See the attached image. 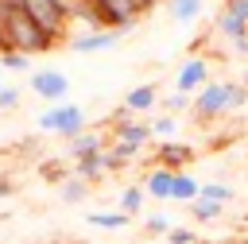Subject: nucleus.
<instances>
[{
    "instance_id": "nucleus-5",
    "label": "nucleus",
    "mask_w": 248,
    "mask_h": 244,
    "mask_svg": "<svg viewBox=\"0 0 248 244\" xmlns=\"http://www.w3.org/2000/svg\"><path fill=\"white\" fill-rule=\"evenodd\" d=\"M93 4V12H97V19L105 23V27H112V31H132L136 23H140V15H143V8L136 4V0H89Z\"/></svg>"
},
{
    "instance_id": "nucleus-18",
    "label": "nucleus",
    "mask_w": 248,
    "mask_h": 244,
    "mask_svg": "<svg viewBox=\"0 0 248 244\" xmlns=\"http://www.w3.org/2000/svg\"><path fill=\"white\" fill-rule=\"evenodd\" d=\"M128 213H120V209H97V213H89V225H97V229H128Z\"/></svg>"
},
{
    "instance_id": "nucleus-32",
    "label": "nucleus",
    "mask_w": 248,
    "mask_h": 244,
    "mask_svg": "<svg viewBox=\"0 0 248 244\" xmlns=\"http://www.w3.org/2000/svg\"><path fill=\"white\" fill-rule=\"evenodd\" d=\"M240 85H244V89H248V70H244V77H240Z\"/></svg>"
},
{
    "instance_id": "nucleus-23",
    "label": "nucleus",
    "mask_w": 248,
    "mask_h": 244,
    "mask_svg": "<svg viewBox=\"0 0 248 244\" xmlns=\"http://www.w3.org/2000/svg\"><path fill=\"white\" fill-rule=\"evenodd\" d=\"M198 198H205V201H217V205H225V201H229V198H232V190H229V186H225V182H205V186H202V194H198Z\"/></svg>"
},
{
    "instance_id": "nucleus-26",
    "label": "nucleus",
    "mask_w": 248,
    "mask_h": 244,
    "mask_svg": "<svg viewBox=\"0 0 248 244\" xmlns=\"http://www.w3.org/2000/svg\"><path fill=\"white\" fill-rule=\"evenodd\" d=\"M174 128H178V120L170 112H163V116L151 120V136H174Z\"/></svg>"
},
{
    "instance_id": "nucleus-11",
    "label": "nucleus",
    "mask_w": 248,
    "mask_h": 244,
    "mask_svg": "<svg viewBox=\"0 0 248 244\" xmlns=\"http://www.w3.org/2000/svg\"><path fill=\"white\" fill-rule=\"evenodd\" d=\"M66 151H70V159L97 155V151H105V132H97V128H85V132H78L74 139H66Z\"/></svg>"
},
{
    "instance_id": "nucleus-21",
    "label": "nucleus",
    "mask_w": 248,
    "mask_h": 244,
    "mask_svg": "<svg viewBox=\"0 0 248 244\" xmlns=\"http://www.w3.org/2000/svg\"><path fill=\"white\" fill-rule=\"evenodd\" d=\"M0 66L16 70V74H31V54H23V50H0Z\"/></svg>"
},
{
    "instance_id": "nucleus-16",
    "label": "nucleus",
    "mask_w": 248,
    "mask_h": 244,
    "mask_svg": "<svg viewBox=\"0 0 248 244\" xmlns=\"http://www.w3.org/2000/svg\"><path fill=\"white\" fill-rule=\"evenodd\" d=\"M202 194V182L194 178V174H186V170H174V186H170V201H194Z\"/></svg>"
},
{
    "instance_id": "nucleus-2",
    "label": "nucleus",
    "mask_w": 248,
    "mask_h": 244,
    "mask_svg": "<svg viewBox=\"0 0 248 244\" xmlns=\"http://www.w3.org/2000/svg\"><path fill=\"white\" fill-rule=\"evenodd\" d=\"M39 132H54V136L74 139L78 132H85V108L81 105H70V101L50 105V108L39 112Z\"/></svg>"
},
{
    "instance_id": "nucleus-9",
    "label": "nucleus",
    "mask_w": 248,
    "mask_h": 244,
    "mask_svg": "<svg viewBox=\"0 0 248 244\" xmlns=\"http://www.w3.org/2000/svg\"><path fill=\"white\" fill-rule=\"evenodd\" d=\"M213 31L225 35V39L232 43V50H240V54L248 50V19H240V15H232V12L221 8V12L213 15Z\"/></svg>"
},
{
    "instance_id": "nucleus-20",
    "label": "nucleus",
    "mask_w": 248,
    "mask_h": 244,
    "mask_svg": "<svg viewBox=\"0 0 248 244\" xmlns=\"http://www.w3.org/2000/svg\"><path fill=\"white\" fill-rule=\"evenodd\" d=\"M170 15L174 23H194L202 15V0H170Z\"/></svg>"
},
{
    "instance_id": "nucleus-28",
    "label": "nucleus",
    "mask_w": 248,
    "mask_h": 244,
    "mask_svg": "<svg viewBox=\"0 0 248 244\" xmlns=\"http://www.w3.org/2000/svg\"><path fill=\"white\" fill-rule=\"evenodd\" d=\"M167 244H198V232L186 229V225H182V229H170V232H167Z\"/></svg>"
},
{
    "instance_id": "nucleus-34",
    "label": "nucleus",
    "mask_w": 248,
    "mask_h": 244,
    "mask_svg": "<svg viewBox=\"0 0 248 244\" xmlns=\"http://www.w3.org/2000/svg\"><path fill=\"white\" fill-rule=\"evenodd\" d=\"M244 244H248V240H244Z\"/></svg>"
},
{
    "instance_id": "nucleus-15",
    "label": "nucleus",
    "mask_w": 248,
    "mask_h": 244,
    "mask_svg": "<svg viewBox=\"0 0 248 244\" xmlns=\"http://www.w3.org/2000/svg\"><path fill=\"white\" fill-rule=\"evenodd\" d=\"M170 186H174V170H167V167H155L143 178V194L147 198H159V201H170Z\"/></svg>"
},
{
    "instance_id": "nucleus-33",
    "label": "nucleus",
    "mask_w": 248,
    "mask_h": 244,
    "mask_svg": "<svg viewBox=\"0 0 248 244\" xmlns=\"http://www.w3.org/2000/svg\"><path fill=\"white\" fill-rule=\"evenodd\" d=\"M0 89H4V77H0Z\"/></svg>"
},
{
    "instance_id": "nucleus-30",
    "label": "nucleus",
    "mask_w": 248,
    "mask_h": 244,
    "mask_svg": "<svg viewBox=\"0 0 248 244\" xmlns=\"http://www.w3.org/2000/svg\"><path fill=\"white\" fill-rule=\"evenodd\" d=\"M136 4H140V8H143V12H151V8H155V4H159V0H136Z\"/></svg>"
},
{
    "instance_id": "nucleus-10",
    "label": "nucleus",
    "mask_w": 248,
    "mask_h": 244,
    "mask_svg": "<svg viewBox=\"0 0 248 244\" xmlns=\"http://www.w3.org/2000/svg\"><path fill=\"white\" fill-rule=\"evenodd\" d=\"M190 159H194V147L182 143V139H163V143H155V163L167 167V170H178V167H186Z\"/></svg>"
},
{
    "instance_id": "nucleus-19",
    "label": "nucleus",
    "mask_w": 248,
    "mask_h": 244,
    "mask_svg": "<svg viewBox=\"0 0 248 244\" xmlns=\"http://www.w3.org/2000/svg\"><path fill=\"white\" fill-rule=\"evenodd\" d=\"M143 201H147V194H143V186H128L124 194H120V213H128V217H136L140 209H143Z\"/></svg>"
},
{
    "instance_id": "nucleus-7",
    "label": "nucleus",
    "mask_w": 248,
    "mask_h": 244,
    "mask_svg": "<svg viewBox=\"0 0 248 244\" xmlns=\"http://www.w3.org/2000/svg\"><path fill=\"white\" fill-rule=\"evenodd\" d=\"M209 81H213V74H209V62L205 58H186L178 66V74H174V89L186 93V97H198Z\"/></svg>"
},
{
    "instance_id": "nucleus-12",
    "label": "nucleus",
    "mask_w": 248,
    "mask_h": 244,
    "mask_svg": "<svg viewBox=\"0 0 248 244\" xmlns=\"http://www.w3.org/2000/svg\"><path fill=\"white\" fill-rule=\"evenodd\" d=\"M159 105V89L147 81V85H136V89H128V97H124V108L132 112V116H143V112H151Z\"/></svg>"
},
{
    "instance_id": "nucleus-27",
    "label": "nucleus",
    "mask_w": 248,
    "mask_h": 244,
    "mask_svg": "<svg viewBox=\"0 0 248 244\" xmlns=\"http://www.w3.org/2000/svg\"><path fill=\"white\" fill-rule=\"evenodd\" d=\"M19 105V85H4L0 89V112H12Z\"/></svg>"
},
{
    "instance_id": "nucleus-1",
    "label": "nucleus",
    "mask_w": 248,
    "mask_h": 244,
    "mask_svg": "<svg viewBox=\"0 0 248 244\" xmlns=\"http://www.w3.org/2000/svg\"><path fill=\"white\" fill-rule=\"evenodd\" d=\"M54 46V39L27 15V12H12L4 23V50H23V54H46Z\"/></svg>"
},
{
    "instance_id": "nucleus-8",
    "label": "nucleus",
    "mask_w": 248,
    "mask_h": 244,
    "mask_svg": "<svg viewBox=\"0 0 248 244\" xmlns=\"http://www.w3.org/2000/svg\"><path fill=\"white\" fill-rule=\"evenodd\" d=\"M120 35H124V31H112V27L81 31V35H74V39H70V50H74V54H97V50L116 46V43H120Z\"/></svg>"
},
{
    "instance_id": "nucleus-25",
    "label": "nucleus",
    "mask_w": 248,
    "mask_h": 244,
    "mask_svg": "<svg viewBox=\"0 0 248 244\" xmlns=\"http://www.w3.org/2000/svg\"><path fill=\"white\" fill-rule=\"evenodd\" d=\"M143 229H147L151 236H167V232H170L174 225H170V217H167V213H151V217L143 221Z\"/></svg>"
},
{
    "instance_id": "nucleus-24",
    "label": "nucleus",
    "mask_w": 248,
    "mask_h": 244,
    "mask_svg": "<svg viewBox=\"0 0 248 244\" xmlns=\"http://www.w3.org/2000/svg\"><path fill=\"white\" fill-rule=\"evenodd\" d=\"M159 105H163L170 116H178V112H186V108L194 105V97H186V93H178V89H174V93H170V97H163Z\"/></svg>"
},
{
    "instance_id": "nucleus-3",
    "label": "nucleus",
    "mask_w": 248,
    "mask_h": 244,
    "mask_svg": "<svg viewBox=\"0 0 248 244\" xmlns=\"http://www.w3.org/2000/svg\"><path fill=\"white\" fill-rule=\"evenodd\" d=\"M19 12H27V15H31V19H35L54 43L70 35V12H66L58 0H23Z\"/></svg>"
},
{
    "instance_id": "nucleus-13",
    "label": "nucleus",
    "mask_w": 248,
    "mask_h": 244,
    "mask_svg": "<svg viewBox=\"0 0 248 244\" xmlns=\"http://www.w3.org/2000/svg\"><path fill=\"white\" fill-rule=\"evenodd\" d=\"M112 139H124V143H136V147H143L147 139H151V120H124V124H112Z\"/></svg>"
},
{
    "instance_id": "nucleus-31",
    "label": "nucleus",
    "mask_w": 248,
    "mask_h": 244,
    "mask_svg": "<svg viewBox=\"0 0 248 244\" xmlns=\"http://www.w3.org/2000/svg\"><path fill=\"white\" fill-rule=\"evenodd\" d=\"M4 4H8L12 12H19V8H23V0H4Z\"/></svg>"
},
{
    "instance_id": "nucleus-35",
    "label": "nucleus",
    "mask_w": 248,
    "mask_h": 244,
    "mask_svg": "<svg viewBox=\"0 0 248 244\" xmlns=\"http://www.w3.org/2000/svg\"><path fill=\"white\" fill-rule=\"evenodd\" d=\"M244 4H248V0H244Z\"/></svg>"
},
{
    "instance_id": "nucleus-4",
    "label": "nucleus",
    "mask_w": 248,
    "mask_h": 244,
    "mask_svg": "<svg viewBox=\"0 0 248 244\" xmlns=\"http://www.w3.org/2000/svg\"><path fill=\"white\" fill-rule=\"evenodd\" d=\"M229 97H232V81H209V85H205V89L194 97L190 112H194L202 124H213L217 116L232 112V108H229Z\"/></svg>"
},
{
    "instance_id": "nucleus-14",
    "label": "nucleus",
    "mask_w": 248,
    "mask_h": 244,
    "mask_svg": "<svg viewBox=\"0 0 248 244\" xmlns=\"http://www.w3.org/2000/svg\"><path fill=\"white\" fill-rule=\"evenodd\" d=\"M70 174H78V178H85L89 186H93V182H101V178L108 174V163H105V151H97V155H85V159H74V167H70Z\"/></svg>"
},
{
    "instance_id": "nucleus-6",
    "label": "nucleus",
    "mask_w": 248,
    "mask_h": 244,
    "mask_svg": "<svg viewBox=\"0 0 248 244\" xmlns=\"http://www.w3.org/2000/svg\"><path fill=\"white\" fill-rule=\"evenodd\" d=\"M31 93L43 97L46 105H62L70 93V77L62 70H31Z\"/></svg>"
},
{
    "instance_id": "nucleus-29",
    "label": "nucleus",
    "mask_w": 248,
    "mask_h": 244,
    "mask_svg": "<svg viewBox=\"0 0 248 244\" xmlns=\"http://www.w3.org/2000/svg\"><path fill=\"white\" fill-rule=\"evenodd\" d=\"M8 194H12V182H8V178H0V198H8Z\"/></svg>"
},
{
    "instance_id": "nucleus-22",
    "label": "nucleus",
    "mask_w": 248,
    "mask_h": 244,
    "mask_svg": "<svg viewBox=\"0 0 248 244\" xmlns=\"http://www.w3.org/2000/svg\"><path fill=\"white\" fill-rule=\"evenodd\" d=\"M221 209H225V205L205 201V198H194V201H190V217H194V221H217V217H221Z\"/></svg>"
},
{
    "instance_id": "nucleus-17",
    "label": "nucleus",
    "mask_w": 248,
    "mask_h": 244,
    "mask_svg": "<svg viewBox=\"0 0 248 244\" xmlns=\"http://www.w3.org/2000/svg\"><path fill=\"white\" fill-rule=\"evenodd\" d=\"M58 194H62V201L78 205V201H85L89 182H85V178H78V174H70V178H62V182H58Z\"/></svg>"
}]
</instances>
